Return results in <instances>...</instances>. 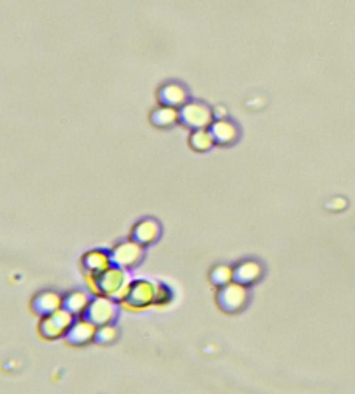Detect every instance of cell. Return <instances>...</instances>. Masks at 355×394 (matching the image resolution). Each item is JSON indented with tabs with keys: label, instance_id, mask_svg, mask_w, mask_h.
<instances>
[{
	"label": "cell",
	"instance_id": "cell-1",
	"mask_svg": "<svg viewBox=\"0 0 355 394\" xmlns=\"http://www.w3.org/2000/svg\"><path fill=\"white\" fill-rule=\"evenodd\" d=\"M130 276H128L127 269L109 266L106 271L101 273L99 276L92 278V285L99 294L111 297L116 302H123L130 288Z\"/></svg>",
	"mask_w": 355,
	"mask_h": 394
},
{
	"label": "cell",
	"instance_id": "cell-2",
	"mask_svg": "<svg viewBox=\"0 0 355 394\" xmlns=\"http://www.w3.org/2000/svg\"><path fill=\"white\" fill-rule=\"evenodd\" d=\"M116 316H118V302L111 297L99 294L96 299H91V302L85 307L81 318L91 322L94 327H103L115 322Z\"/></svg>",
	"mask_w": 355,
	"mask_h": 394
},
{
	"label": "cell",
	"instance_id": "cell-3",
	"mask_svg": "<svg viewBox=\"0 0 355 394\" xmlns=\"http://www.w3.org/2000/svg\"><path fill=\"white\" fill-rule=\"evenodd\" d=\"M75 319V316L61 307V310L54 311V313L42 316L38 332H40L42 337L47 339V341H54V339L64 337L66 332L69 330V327L73 325Z\"/></svg>",
	"mask_w": 355,
	"mask_h": 394
},
{
	"label": "cell",
	"instance_id": "cell-4",
	"mask_svg": "<svg viewBox=\"0 0 355 394\" xmlns=\"http://www.w3.org/2000/svg\"><path fill=\"white\" fill-rule=\"evenodd\" d=\"M158 292L159 285L153 282H147V280L132 282L123 302L127 304L128 307H132V310H144V307L151 306V304H156V300H158Z\"/></svg>",
	"mask_w": 355,
	"mask_h": 394
},
{
	"label": "cell",
	"instance_id": "cell-5",
	"mask_svg": "<svg viewBox=\"0 0 355 394\" xmlns=\"http://www.w3.org/2000/svg\"><path fill=\"white\" fill-rule=\"evenodd\" d=\"M179 122L193 131L208 128L213 122V113L203 103H186L179 108Z\"/></svg>",
	"mask_w": 355,
	"mask_h": 394
},
{
	"label": "cell",
	"instance_id": "cell-6",
	"mask_svg": "<svg viewBox=\"0 0 355 394\" xmlns=\"http://www.w3.org/2000/svg\"><path fill=\"white\" fill-rule=\"evenodd\" d=\"M108 256H109V263H111V266L128 269L142 261L144 247L134 240L122 241V243L115 245V247L108 252Z\"/></svg>",
	"mask_w": 355,
	"mask_h": 394
},
{
	"label": "cell",
	"instance_id": "cell-7",
	"mask_svg": "<svg viewBox=\"0 0 355 394\" xmlns=\"http://www.w3.org/2000/svg\"><path fill=\"white\" fill-rule=\"evenodd\" d=\"M248 302V290L243 285L231 282L220 287L217 294V304L225 313H237L243 310Z\"/></svg>",
	"mask_w": 355,
	"mask_h": 394
},
{
	"label": "cell",
	"instance_id": "cell-8",
	"mask_svg": "<svg viewBox=\"0 0 355 394\" xmlns=\"http://www.w3.org/2000/svg\"><path fill=\"white\" fill-rule=\"evenodd\" d=\"M97 327H94L91 322H87L85 318L75 319L73 325L69 327V330L66 332L64 339L68 344L72 346H84L87 342L94 341V334H96Z\"/></svg>",
	"mask_w": 355,
	"mask_h": 394
},
{
	"label": "cell",
	"instance_id": "cell-9",
	"mask_svg": "<svg viewBox=\"0 0 355 394\" xmlns=\"http://www.w3.org/2000/svg\"><path fill=\"white\" fill-rule=\"evenodd\" d=\"M260 276H262V266L255 261H244V263L232 268V282L243 285V287L257 283Z\"/></svg>",
	"mask_w": 355,
	"mask_h": 394
},
{
	"label": "cell",
	"instance_id": "cell-10",
	"mask_svg": "<svg viewBox=\"0 0 355 394\" xmlns=\"http://www.w3.org/2000/svg\"><path fill=\"white\" fill-rule=\"evenodd\" d=\"M159 233H162V228H159L158 222L154 219H144L137 222L134 229H132V240L137 241L142 247H147V245L154 243L158 240Z\"/></svg>",
	"mask_w": 355,
	"mask_h": 394
},
{
	"label": "cell",
	"instance_id": "cell-11",
	"mask_svg": "<svg viewBox=\"0 0 355 394\" xmlns=\"http://www.w3.org/2000/svg\"><path fill=\"white\" fill-rule=\"evenodd\" d=\"M109 266H111V263H109L108 252L103 251H92L85 253L84 259H81V268H84V271L87 273L91 280L99 276L103 271H106Z\"/></svg>",
	"mask_w": 355,
	"mask_h": 394
},
{
	"label": "cell",
	"instance_id": "cell-12",
	"mask_svg": "<svg viewBox=\"0 0 355 394\" xmlns=\"http://www.w3.org/2000/svg\"><path fill=\"white\" fill-rule=\"evenodd\" d=\"M62 297L56 294V292H40L38 295H35L31 300V311L38 316H47L54 311L61 310Z\"/></svg>",
	"mask_w": 355,
	"mask_h": 394
},
{
	"label": "cell",
	"instance_id": "cell-13",
	"mask_svg": "<svg viewBox=\"0 0 355 394\" xmlns=\"http://www.w3.org/2000/svg\"><path fill=\"white\" fill-rule=\"evenodd\" d=\"M158 101L162 106H171V108H181L182 104H186L187 92L182 85L179 84H167L163 85L158 91Z\"/></svg>",
	"mask_w": 355,
	"mask_h": 394
},
{
	"label": "cell",
	"instance_id": "cell-14",
	"mask_svg": "<svg viewBox=\"0 0 355 394\" xmlns=\"http://www.w3.org/2000/svg\"><path fill=\"white\" fill-rule=\"evenodd\" d=\"M208 131L212 134L213 143L220 144V146L232 144L237 138V128L231 122H227V120H215V122L210 124Z\"/></svg>",
	"mask_w": 355,
	"mask_h": 394
},
{
	"label": "cell",
	"instance_id": "cell-15",
	"mask_svg": "<svg viewBox=\"0 0 355 394\" xmlns=\"http://www.w3.org/2000/svg\"><path fill=\"white\" fill-rule=\"evenodd\" d=\"M89 302H91V299H89V295L85 294V292L75 290V292H69L68 295L62 297L61 307L68 311V313H72L75 318H78V316L84 314L85 307L89 306Z\"/></svg>",
	"mask_w": 355,
	"mask_h": 394
},
{
	"label": "cell",
	"instance_id": "cell-16",
	"mask_svg": "<svg viewBox=\"0 0 355 394\" xmlns=\"http://www.w3.org/2000/svg\"><path fill=\"white\" fill-rule=\"evenodd\" d=\"M179 122V108L159 106L158 110L151 113V124L156 127H171Z\"/></svg>",
	"mask_w": 355,
	"mask_h": 394
},
{
	"label": "cell",
	"instance_id": "cell-17",
	"mask_svg": "<svg viewBox=\"0 0 355 394\" xmlns=\"http://www.w3.org/2000/svg\"><path fill=\"white\" fill-rule=\"evenodd\" d=\"M189 144L193 146V150L206 151L210 150L215 143H213V138L212 134H210L208 128H198V131H194L193 134H191Z\"/></svg>",
	"mask_w": 355,
	"mask_h": 394
},
{
	"label": "cell",
	"instance_id": "cell-18",
	"mask_svg": "<svg viewBox=\"0 0 355 394\" xmlns=\"http://www.w3.org/2000/svg\"><path fill=\"white\" fill-rule=\"evenodd\" d=\"M210 282H212L215 287H224V285L232 282V268L225 266V264H220V266H215L210 273Z\"/></svg>",
	"mask_w": 355,
	"mask_h": 394
},
{
	"label": "cell",
	"instance_id": "cell-19",
	"mask_svg": "<svg viewBox=\"0 0 355 394\" xmlns=\"http://www.w3.org/2000/svg\"><path fill=\"white\" fill-rule=\"evenodd\" d=\"M116 339V329L111 325H103L97 327L96 334H94V341L99 342V344H109Z\"/></svg>",
	"mask_w": 355,
	"mask_h": 394
}]
</instances>
